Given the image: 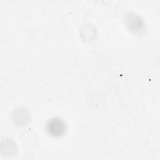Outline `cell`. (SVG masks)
<instances>
[{"label":"cell","mask_w":160,"mask_h":160,"mask_svg":"<svg viewBox=\"0 0 160 160\" xmlns=\"http://www.w3.org/2000/svg\"><path fill=\"white\" fill-rule=\"evenodd\" d=\"M66 130L65 122L59 118H52L46 124V131L52 137H60L62 136Z\"/></svg>","instance_id":"6da1fadb"}]
</instances>
